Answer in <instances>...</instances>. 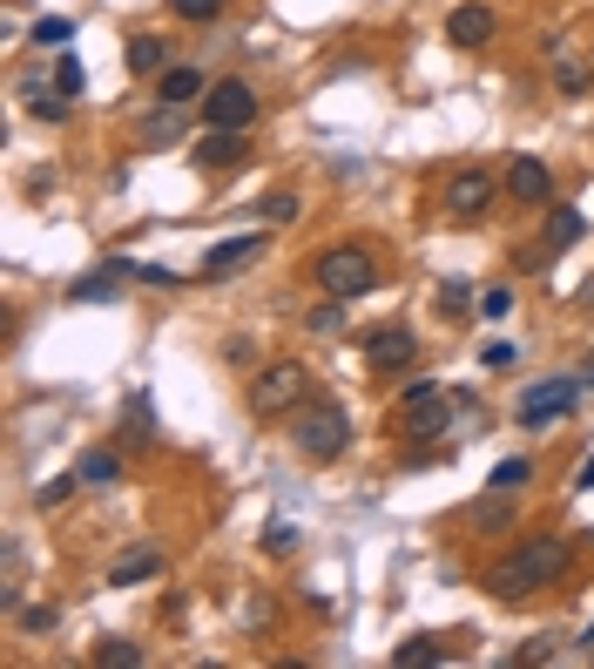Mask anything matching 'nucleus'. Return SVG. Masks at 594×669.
Segmentation results:
<instances>
[{"mask_svg": "<svg viewBox=\"0 0 594 669\" xmlns=\"http://www.w3.org/2000/svg\"><path fill=\"white\" fill-rule=\"evenodd\" d=\"M61 41H74V21H61V14H41V21H34V48H61Z\"/></svg>", "mask_w": 594, "mask_h": 669, "instance_id": "24", "label": "nucleus"}, {"mask_svg": "<svg viewBox=\"0 0 594 669\" xmlns=\"http://www.w3.org/2000/svg\"><path fill=\"white\" fill-rule=\"evenodd\" d=\"M574 568V548L561 541V535H534V541H521L506 561H493V575H486V589L500 596V602H521V596H534V589H547V581H561Z\"/></svg>", "mask_w": 594, "mask_h": 669, "instance_id": "1", "label": "nucleus"}, {"mask_svg": "<svg viewBox=\"0 0 594 669\" xmlns=\"http://www.w3.org/2000/svg\"><path fill=\"white\" fill-rule=\"evenodd\" d=\"M169 8H177L183 21H197V28H210V21L223 14V0H169Z\"/></svg>", "mask_w": 594, "mask_h": 669, "instance_id": "28", "label": "nucleus"}, {"mask_svg": "<svg viewBox=\"0 0 594 669\" xmlns=\"http://www.w3.org/2000/svg\"><path fill=\"white\" fill-rule=\"evenodd\" d=\"M129 433L135 440H155V406H149V392H129Z\"/></svg>", "mask_w": 594, "mask_h": 669, "instance_id": "22", "label": "nucleus"}, {"mask_svg": "<svg viewBox=\"0 0 594 669\" xmlns=\"http://www.w3.org/2000/svg\"><path fill=\"white\" fill-rule=\"evenodd\" d=\"M95 662H102V669H142V649L122 642V636H109V642H95Z\"/></svg>", "mask_w": 594, "mask_h": 669, "instance_id": "20", "label": "nucleus"}, {"mask_svg": "<svg viewBox=\"0 0 594 669\" xmlns=\"http://www.w3.org/2000/svg\"><path fill=\"white\" fill-rule=\"evenodd\" d=\"M473 521H480V528H506V521H514V500H506V493L493 487V500H480V508H473Z\"/></svg>", "mask_w": 594, "mask_h": 669, "instance_id": "23", "label": "nucleus"}, {"mask_svg": "<svg viewBox=\"0 0 594 669\" xmlns=\"http://www.w3.org/2000/svg\"><path fill=\"white\" fill-rule=\"evenodd\" d=\"M480 311H486V318H506V311H514V298H506V291H500V284H493V291H486V298H480Z\"/></svg>", "mask_w": 594, "mask_h": 669, "instance_id": "34", "label": "nucleus"}, {"mask_svg": "<svg viewBox=\"0 0 594 669\" xmlns=\"http://www.w3.org/2000/svg\"><path fill=\"white\" fill-rule=\"evenodd\" d=\"M581 487H594V460H587V467H581Z\"/></svg>", "mask_w": 594, "mask_h": 669, "instance_id": "39", "label": "nucleus"}, {"mask_svg": "<svg viewBox=\"0 0 594 669\" xmlns=\"http://www.w3.org/2000/svg\"><path fill=\"white\" fill-rule=\"evenodd\" d=\"M554 81H561V96H587V68L574 61H554Z\"/></svg>", "mask_w": 594, "mask_h": 669, "instance_id": "32", "label": "nucleus"}, {"mask_svg": "<svg viewBox=\"0 0 594 669\" xmlns=\"http://www.w3.org/2000/svg\"><path fill=\"white\" fill-rule=\"evenodd\" d=\"M304 324H311V331H324V339H331V331L345 324V298H324V304H318V311H311Z\"/></svg>", "mask_w": 594, "mask_h": 669, "instance_id": "25", "label": "nucleus"}, {"mask_svg": "<svg viewBox=\"0 0 594 669\" xmlns=\"http://www.w3.org/2000/svg\"><path fill=\"white\" fill-rule=\"evenodd\" d=\"M162 61H169V48L155 34H129V74H155Z\"/></svg>", "mask_w": 594, "mask_h": 669, "instance_id": "18", "label": "nucleus"}, {"mask_svg": "<svg viewBox=\"0 0 594 669\" xmlns=\"http://www.w3.org/2000/svg\"><path fill=\"white\" fill-rule=\"evenodd\" d=\"M587 642H594V629H587Z\"/></svg>", "mask_w": 594, "mask_h": 669, "instance_id": "42", "label": "nucleus"}, {"mask_svg": "<svg viewBox=\"0 0 594 669\" xmlns=\"http://www.w3.org/2000/svg\"><path fill=\"white\" fill-rule=\"evenodd\" d=\"M480 359H486V366H514V346H506V339H493V346H486Z\"/></svg>", "mask_w": 594, "mask_h": 669, "instance_id": "36", "label": "nucleus"}, {"mask_svg": "<svg viewBox=\"0 0 594 669\" xmlns=\"http://www.w3.org/2000/svg\"><path fill=\"white\" fill-rule=\"evenodd\" d=\"M149 575H162V555H155V548H129V555H115V568H109V589H135V581H149Z\"/></svg>", "mask_w": 594, "mask_h": 669, "instance_id": "14", "label": "nucleus"}, {"mask_svg": "<svg viewBox=\"0 0 594 669\" xmlns=\"http://www.w3.org/2000/svg\"><path fill=\"white\" fill-rule=\"evenodd\" d=\"M440 304H446V311L460 318V311H466V284H446V291H440Z\"/></svg>", "mask_w": 594, "mask_h": 669, "instance_id": "37", "label": "nucleus"}, {"mask_svg": "<svg viewBox=\"0 0 594 669\" xmlns=\"http://www.w3.org/2000/svg\"><path fill=\"white\" fill-rule=\"evenodd\" d=\"M291 541H298V528H284V521H278V528H271V535H264V548H278V555H284V548H291Z\"/></svg>", "mask_w": 594, "mask_h": 669, "instance_id": "38", "label": "nucleus"}, {"mask_svg": "<svg viewBox=\"0 0 594 669\" xmlns=\"http://www.w3.org/2000/svg\"><path fill=\"white\" fill-rule=\"evenodd\" d=\"M54 96H68V102L81 96V61H74V54H61V61H54Z\"/></svg>", "mask_w": 594, "mask_h": 669, "instance_id": "27", "label": "nucleus"}, {"mask_svg": "<svg viewBox=\"0 0 594 669\" xmlns=\"http://www.w3.org/2000/svg\"><path fill=\"white\" fill-rule=\"evenodd\" d=\"M527 473H534L527 460H500V467H493V487H500V493H521V487H527Z\"/></svg>", "mask_w": 594, "mask_h": 669, "instance_id": "26", "label": "nucleus"}, {"mask_svg": "<svg viewBox=\"0 0 594 669\" xmlns=\"http://www.w3.org/2000/svg\"><path fill=\"white\" fill-rule=\"evenodd\" d=\"M574 399H581V379H547V386H534V392L521 399V427L534 433V427H554V420H567V412H574Z\"/></svg>", "mask_w": 594, "mask_h": 669, "instance_id": "6", "label": "nucleus"}, {"mask_svg": "<svg viewBox=\"0 0 594 669\" xmlns=\"http://www.w3.org/2000/svg\"><path fill=\"white\" fill-rule=\"evenodd\" d=\"M264 217H271V223H298V197H291V190L264 197Z\"/></svg>", "mask_w": 594, "mask_h": 669, "instance_id": "33", "label": "nucleus"}, {"mask_svg": "<svg viewBox=\"0 0 594 669\" xmlns=\"http://www.w3.org/2000/svg\"><path fill=\"white\" fill-rule=\"evenodd\" d=\"M304 386H311L304 366H291V359L284 366H264L258 379H250V412H264V420H271V412H291L304 399Z\"/></svg>", "mask_w": 594, "mask_h": 669, "instance_id": "4", "label": "nucleus"}, {"mask_svg": "<svg viewBox=\"0 0 594 669\" xmlns=\"http://www.w3.org/2000/svg\"><path fill=\"white\" fill-rule=\"evenodd\" d=\"M446 427H453L446 392H419V399H405V433H412V440H440Z\"/></svg>", "mask_w": 594, "mask_h": 669, "instance_id": "10", "label": "nucleus"}, {"mask_svg": "<svg viewBox=\"0 0 594 669\" xmlns=\"http://www.w3.org/2000/svg\"><path fill=\"white\" fill-rule=\"evenodd\" d=\"M81 473H61V480H41L34 487V508H61V500H68V487H74Z\"/></svg>", "mask_w": 594, "mask_h": 669, "instance_id": "30", "label": "nucleus"}, {"mask_svg": "<svg viewBox=\"0 0 594 669\" xmlns=\"http://www.w3.org/2000/svg\"><path fill=\"white\" fill-rule=\"evenodd\" d=\"M264 258V230H250V237H230V243H210V258H203V278L210 284H223V278H236L243 264H258Z\"/></svg>", "mask_w": 594, "mask_h": 669, "instance_id": "8", "label": "nucleus"}, {"mask_svg": "<svg viewBox=\"0 0 594 669\" xmlns=\"http://www.w3.org/2000/svg\"><path fill=\"white\" fill-rule=\"evenodd\" d=\"M547 656H554V642H547V636H541V642H527V649H521V656H514V669H527V662H547Z\"/></svg>", "mask_w": 594, "mask_h": 669, "instance_id": "35", "label": "nucleus"}, {"mask_svg": "<svg viewBox=\"0 0 594 669\" xmlns=\"http://www.w3.org/2000/svg\"><path fill=\"white\" fill-rule=\"evenodd\" d=\"M345 447H352V420L338 406H311L304 420H298V453L304 460H338Z\"/></svg>", "mask_w": 594, "mask_h": 669, "instance_id": "3", "label": "nucleus"}, {"mask_svg": "<svg viewBox=\"0 0 594 669\" xmlns=\"http://www.w3.org/2000/svg\"><path fill=\"white\" fill-rule=\"evenodd\" d=\"M412 359H419V339L405 324H385L365 339V372H412Z\"/></svg>", "mask_w": 594, "mask_h": 669, "instance_id": "7", "label": "nucleus"}, {"mask_svg": "<svg viewBox=\"0 0 594 669\" xmlns=\"http://www.w3.org/2000/svg\"><path fill=\"white\" fill-rule=\"evenodd\" d=\"M203 122L210 129H250L258 122V89L250 81H210V96H203Z\"/></svg>", "mask_w": 594, "mask_h": 669, "instance_id": "5", "label": "nucleus"}, {"mask_svg": "<svg viewBox=\"0 0 594 669\" xmlns=\"http://www.w3.org/2000/svg\"><path fill=\"white\" fill-rule=\"evenodd\" d=\"M379 284V264L365 258V250H352V243H338V250H324V258H318V291L324 298H365Z\"/></svg>", "mask_w": 594, "mask_h": 669, "instance_id": "2", "label": "nucleus"}, {"mask_svg": "<svg viewBox=\"0 0 594 669\" xmlns=\"http://www.w3.org/2000/svg\"><path fill=\"white\" fill-rule=\"evenodd\" d=\"M440 656H446V649H440L433 636H412V642H399V649H392V662H399V669H419V662H440Z\"/></svg>", "mask_w": 594, "mask_h": 669, "instance_id": "21", "label": "nucleus"}, {"mask_svg": "<svg viewBox=\"0 0 594 669\" xmlns=\"http://www.w3.org/2000/svg\"><path fill=\"white\" fill-rule=\"evenodd\" d=\"M506 190L521 203H554V170L541 156H514V170H506Z\"/></svg>", "mask_w": 594, "mask_h": 669, "instance_id": "11", "label": "nucleus"}, {"mask_svg": "<svg viewBox=\"0 0 594 669\" xmlns=\"http://www.w3.org/2000/svg\"><path fill=\"white\" fill-rule=\"evenodd\" d=\"M581 379H587V386H594V352H587V366H581Z\"/></svg>", "mask_w": 594, "mask_h": 669, "instance_id": "40", "label": "nucleus"}, {"mask_svg": "<svg viewBox=\"0 0 594 669\" xmlns=\"http://www.w3.org/2000/svg\"><path fill=\"white\" fill-rule=\"evenodd\" d=\"M446 41L453 48H486L493 41V14L486 8H453L446 14Z\"/></svg>", "mask_w": 594, "mask_h": 669, "instance_id": "13", "label": "nucleus"}, {"mask_svg": "<svg viewBox=\"0 0 594 669\" xmlns=\"http://www.w3.org/2000/svg\"><path fill=\"white\" fill-rule=\"evenodd\" d=\"M581 304H594V284H581Z\"/></svg>", "mask_w": 594, "mask_h": 669, "instance_id": "41", "label": "nucleus"}, {"mask_svg": "<svg viewBox=\"0 0 594 669\" xmlns=\"http://www.w3.org/2000/svg\"><path fill=\"white\" fill-rule=\"evenodd\" d=\"M250 149H243V129H203L197 136V170H236Z\"/></svg>", "mask_w": 594, "mask_h": 669, "instance_id": "12", "label": "nucleus"}, {"mask_svg": "<svg viewBox=\"0 0 594 669\" xmlns=\"http://www.w3.org/2000/svg\"><path fill=\"white\" fill-rule=\"evenodd\" d=\"M28 109H34V116H48V122H61V116H68V96H48V89H28Z\"/></svg>", "mask_w": 594, "mask_h": 669, "instance_id": "31", "label": "nucleus"}, {"mask_svg": "<svg viewBox=\"0 0 594 669\" xmlns=\"http://www.w3.org/2000/svg\"><path fill=\"white\" fill-rule=\"evenodd\" d=\"M14 622H21L28 636H48V629H54V602H34V609H14Z\"/></svg>", "mask_w": 594, "mask_h": 669, "instance_id": "29", "label": "nucleus"}, {"mask_svg": "<svg viewBox=\"0 0 594 669\" xmlns=\"http://www.w3.org/2000/svg\"><path fill=\"white\" fill-rule=\"evenodd\" d=\"M581 230H587V217H581V210H554V217H547V250H567Z\"/></svg>", "mask_w": 594, "mask_h": 669, "instance_id": "19", "label": "nucleus"}, {"mask_svg": "<svg viewBox=\"0 0 594 669\" xmlns=\"http://www.w3.org/2000/svg\"><path fill=\"white\" fill-rule=\"evenodd\" d=\"M197 96H210L197 68H169V74H162V89H155V102H169V109H183V102H197Z\"/></svg>", "mask_w": 594, "mask_h": 669, "instance_id": "15", "label": "nucleus"}, {"mask_svg": "<svg viewBox=\"0 0 594 669\" xmlns=\"http://www.w3.org/2000/svg\"><path fill=\"white\" fill-rule=\"evenodd\" d=\"M486 203H493V177H486V170H453V183H446V210H453L460 223H473Z\"/></svg>", "mask_w": 594, "mask_h": 669, "instance_id": "9", "label": "nucleus"}, {"mask_svg": "<svg viewBox=\"0 0 594 669\" xmlns=\"http://www.w3.org/2000/svg\"><path fill=\"white\" fill-rule=\"evenodd\" d=\"M115 291H122V264H115V258H109V271H95V278H74V284H68V298H74V304H95V298L109 304Z\"/></svg>", "mask_w": 594, "mask_h": 669, "instance_id": "16", "label": "nucleus"}, {"mask_svg": "<svg viewBox=\"0 0 594 669\" xmlns=\"http://www.w3.org/2000/svg\"><path fill=\"white\" fill-rule=\"evenodd\" d=\"M74 473H81V487H115V480H122V460H115L109 447H95V453L74 460Z\"/></svg>", "mask_w": 594, "mask_h": 669, "instance_id": "17", "label": "nucleus"}]
</instances>
